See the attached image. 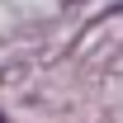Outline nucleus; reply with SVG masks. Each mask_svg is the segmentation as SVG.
<instances>
[{
  "label": "nucleus",
  "mask_w": 123,
  "mask_h": 123,
  "mask_svg": "<svg viewBox=\"0 0 123 123\" xmlns=\"http://www.w3.org/2000/svg\"><path fill=\"white\" fill-rule=\"evenodd\" d=\"M0 123H5V114H0Z\"/></svg>",
  "instance_id": "obj_1"
}]
</instances>
